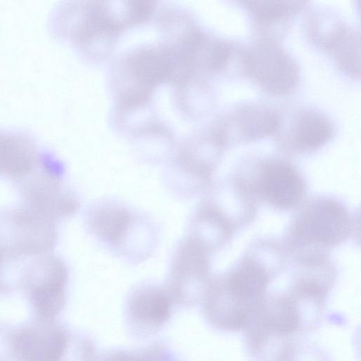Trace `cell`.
<instances>
[{"instance_id": "obj_18", "label": "cell", "mask_w": 361, "mask_h": 361, "mask_svg": "<svg viewBox=\"0 0 361 361\" xmlns=\"http://www.w3.org/2000/svg\"><path fill=\"white\" fill-rule=\"evenodd\" d=\"M2 130H0V174L2 173V172H1V145Z\"/></svg>"}, {"instance_id": "obj_17", "label": "cell", "mask_w": 361, "mask_h": 361, "mask_svg": "<svg viewBox=\"0 0 361 361\" xmlns=\"http://www.w3.org/2000/svg\"><path fill=\"white\" fill-rule=\"evenodd\" d=\"M10 257L11 255L6 251L0 247V293L6 292L11 288L9 284L4 279L6 262Z\"/></svg>"}, {"instance_id": "obj_9", "label": "cell", "mask_w": 361, "mask_h": 361, "mask_svg": "<svg viewBox=\"0 0 361 361\" xmlns=\"http://www.w3.org/2000/svg\"><path fill=\"white\" fill-rule=\"evenodd\" d=\"M12 343L18 361H65L71 344L63 327L41 318L15 333Z\"/></svg>"}, {"instance_id": "obj_6", "label": "cell", "mask_w": 361, "mask_h": 361, "mask_svg": "<svg viewBox=\"0 0 361 361\" xmlns=\"http://www.w3.org/2000/svg\"><path fill=\"white\" fill-rule=\"evenodd\" d=\"M207 261L204 245L187 236L175 248L166 288L173 303L196 305L203 297Z\"/></svg>"}, {"instance_id": "obj_5", "label": "cell", "mask_w": 361, "mask_h": 361, "mask_svg": "<svg viewBox=\"0 0 361 361\" xmlns=\"http://www.w3.org/2000/svg\"><path fill=\"white\" fill-rule=\"evenodd\" d=\"M68 269L64 262L47 254L25 269L21 285L39 318L53 320L66 302Z\"/></svg>"}, {"instance_id": "obj_15", "label": "cell", "mask_w": 361, "mask_h": 361, "mask_svg": "<svg viewBox=\"0 0 361 361\" xmlns=\"http://www.w3.org/2000/svg\"><path fill=\"white\" fill-rule=\"evenodd\" d=\"M307 29L314 44L329 54L350 30L338 17L326 11L314 13Z\"/></svg>"}, {"instance_id": "obj_12", "label": "cell", "mask_w": 361, "mask_h": 361, "mask_svg": "<svg viewBox=\"0 0 361 361\" xmlns=\"http://www.w3.org/2000/svg\"><path fill=\"white\" fill-rule=\"evenodd\" d=\"M306 1H242L254 24L259 40L278 42L287 32L293 18L304 8Z\"/></svg>"}, {"instance_id": "obj_3", "label": "cell", "mask_w": 361, "mask_h": 361, "mask_svg": "<svg viewBox=\"0 0 361 361\" xmlns=\"http://www.w3.org/2000/svg\"><path fill=\"white\" fill-rule=\"evenodd\" d=\"M242 73L274 96L293 92L300 81L299 66L292 55L278 42L264 40L243 49Z\"/></svg>"}, {"instance_id": "obj_2", "label": "cell", "mask_w": 361, "mask_h": 361, "mask_svg": "<svg viewBox=\"0 0 361 361\" xmlns=\"http://www.w3.org/2000/svg\"><path fill=\"white\" fill-rule=\"evenodd\" d=\"M267 283L265 272L257 265L239 268L221 288H210L203 302V312L213 327L228 332L245 330L263 302Z\"/></svg>"}, {"instance_id": "obj_11", "label": "cell", "mask_w": 361, "mask_h": 361, "mask_svg": "<svg viewBox=\"0 0 361 361\" xmlns=\"http://www.w3.org/2000/svg\"><path fill=\"white\" fill-rule=\"evenodd\" d=\"M334 127L324 114L309 107H298L283 114L275 133L291 147L313 150L326 144L333 136Z\"/></svg>"}, {"instance_id": "obj_10", "label": "cell", "mask_w": 361, "mask_h": 361, "mask_svg": "<svg viewBox=\"0 0 361 361\" xmlns=\"http://www.w3.org/2000/svg\"><path fill=\"white\" fill-rule=\"evenodd\" d=\"M173 302L166 287L145 283L128 295L126 314L127 322L138 336H149L162 327L170 319Z\"/></svg>"}, {"instance_id": "obj_8", "label": "cell", "mask_w": 361, "mask_h": 361, "mask_svg": "<svg viewBox=\"0 0 361 361\" xmlns=\"http://www.w3.org/2000/svg\"><path fill=\"white\" fill-rule=\"evenodd\" d=\"M32 173L21 187L25 207L54 221L78 209V198L63 185L57 173L47 170Z\"/></svg>"}, {"instance_id": "obj_16", "label": "cell", "mask_w": 361, "mask_h": 361, "mask_svg": "<svg viewBox=\"0 0 361 361\" xmlns=\"http://www.w3.org/2000/svg\"><path fill=\"white\" fill-rule=\"evenodd\" d=\"M101 361H178L164 345L156 344L143 350H118L106 354Z\"/></svg>"}, {"instance_id": "obj_13", "label": "cell", "mask_w": 361, "mask_h": 361, "mask_svg": "<svg viewBox=\"0 0 361 361\" xmlns=\"http://www.w3.org/2000/svg\"><path fill=\"white\" fill-rule=\"evenodd\" d=\"M348 228V218L343 209L331 201L313 206L300 220L298 230L302 236L313 240L332 243Z\"/></svg>"}, {"instance_id": "obj_14", "label": "cell", "mask_w": 361, "mask_h": 361, "mask_svg": "<svg viewBox=\"0 0 361 361\" xmlns=\"http://www.w3.org/2000/svg\"><path fill=\"white\" fill-rule=\"evenodd\" d=\"M266 197L281 208H290L298 201L301 183L296 173L288 165L274 163L269 166L262 180Z\"/></svg>"}, {"instance_id": "obj_1", "label": "cell", "mask_w": 361, "mask_h": 361, "mask_svg": "<svg viewBox=\"0 0 361 361\" xmlns=\"http://www.w3.org/2000/svg\"><path fill=\"white\" fill-rule=\"evenodd\" d=\"M86 224L94 238L132 262L145 260L154 249L157 233L153 223L117 202L93 204L87 213Z\"/></svg>"}, {"instance_id": "obj_4", "label": "cell", "mask_w": 361, "mask_h": 361, "mask_svg": "<svg viewBox=\"0 0 361 361\" xmlns=\"http://www.w3.org/2000/svg\"><path fill=\"white\" fill-rule=\"evenodd\" d=\"M56 240L54 221L25 206L0 216V247L10 255L49 254Z\"/></svg>"}, {"instance_id": "obj_7", "label": "cell", "mask_w": 361, "mask_h": 361, "mask_svg": "<svg viewBox=\"0 0 361 361\" xmlns=\"http://www.w3.org/2000/svg\"><path fill=\"white\" fill-rule=\"evenodd\" d=\"M279 112L257 102L238 104L224 114L212 128L224 145L231 140L251 142L275 134Z\"/></svg>"}]
</instances>
